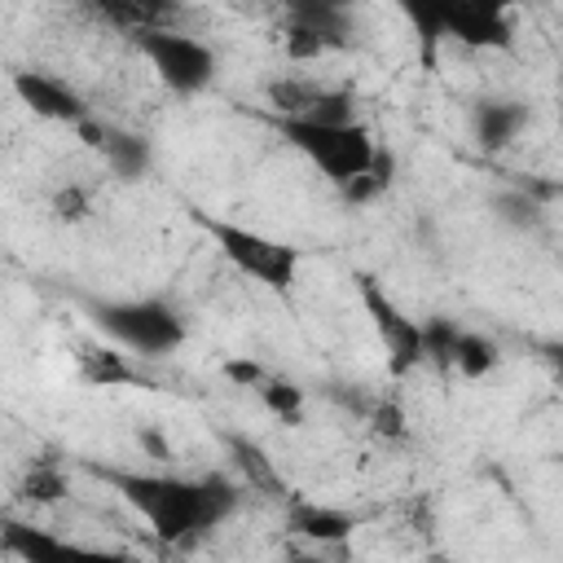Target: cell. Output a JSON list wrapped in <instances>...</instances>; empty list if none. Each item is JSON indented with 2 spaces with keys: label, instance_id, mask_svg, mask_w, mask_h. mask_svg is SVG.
Segmentation results:
<instances>
[{
  "label": "cell",
  "instance_id": "6da1fadb",
  "mask_svg": "<svg viewBox=\"0 0 563 563\" xmlns=\"http://www.w3.org/2000/svg\"><path fill=\"white\" fill-rule=\"evenodd\" d=\"M101 475L145 523L163 545H189L220 528L233 510L242 488L224 475H172V471H128V466H97Z\"/></svg>",
  "mask_w": 563,
  "mask_h": 563
},
{
  "label": "cell",
  "instance_id": "7a4b0ae2",
  "mask_svg": "<svg viewBox=\"0 0 563 563\" xmlns=\"http://www.w3.org/2000/svg\"><path fill=\"white\" fill-rule=\"evenodd\" d=\"M88 321L132 356H167L189 339L185 312L163 295H128V299H88Z\"/></svg>",
  "mask_w": 563,
  "mask_h": 563
},
{
  "label": "cell",
  "instance_id": "3957f363",
  "mask_svg": "<svg viewBox=\"0 0 563 563\" xmlns=\"http://www.w3.org/2000/svg\"><path fill=\"white\" fill-rule=\"evenodd\" d=\"M194 224L216 242V251L251 282L286 295L295 282H299V264H303V251L295 242H282V238H268L260 229H246L238 220H224V216H207V211H189Z\"/></svg>",
  "mask_w": 563,
  "mask_h": 563
},
{
  "label": "cell",
  "instance_id": "277c9868",
  "mask_svg": "<svg viewBox=\"0 0 563 563\" xmlns=\"http://www.w3.org/2000/svg\"><path fill=\"white\" fill-rule=\"evenodd\" d=\"M282 141L303 154L330 185H352L361 180L374 158H378V141L365 123H308V119H277Z\"/></svg>",
  "mask_w": 563,
  "mask_h": 563
},
{
  "label": "cell",
  "instance_id": "5b68a950",
  "mask_svg": "<svg viewBox=\"0 0 563 563\" xmlns=\"http://www.w3.org/2000/svg\"><path fill=\"white\" fill-rule=\"evenodd\" d=\"M409 22L427 44L453 40L462 48H510L515 44V13L488 0H449V4H409Z\"/></svg>",
  "mask_w": 563,
  "mask_h": 563
},
{
  "label": "cell",
  "instance_id": "8992f818",
  "mask_svg": "<svg viewBox=\"0 0 563 563\" xmlns=\"http://www.w3.org/2000/svg\"><path fill=\"white\" fill-rule=\"evenodd\" d=\"M136 53L150 62V70L158 75L163 88H172L176 97H198L216 84L220 75V57L207 40L176 31V26H150L132 35Z\"/></svg>",
  "mask_w": 563,
  "mask_h": 563
},
{
  "label": "cell",
  "instance_id": "52a82bcc",
  "mask_svg": "<svg viewBox=\"0 0 563 563\" xmlns=\"http://www.w3.org/2000/svg\"><path fill=\"white\" fill-rule=\"evenodd\" d=\"M356 295H361V308L369 312V325H374V334L383 343L387 374L391 378H409L413 369H422L427 365V356H422V321L409 317L374 273H356Z\"/></svg>",
  "mask_w": 563,
  "mask_h": 563
},
{
  "label": "cell",
  "instance_id": "ba28073f",
  "mask_svg": "<svg viewBox=\"0 0 563 563\" xmlns=\"http://www.w3.org/2000/svg\"><path fill=\"white\" fill-rule=\"evenodd\" d=\"M352 44V13L343 4H290L282 18V48L290 62H317Z\"/></svg>",
  "mask_w": 563,
  "mask_h": 563
},
{
  "label": "cell",
  "instance_id": "9c48e42d",
  "mask_svg": "<svg viewBox=\"0 0 563 563\" xmlns=\"http://www.w3.org/2000/svg\"><path fill=\"white\" fill-rule=\"evenodd\" d=\"M0 550H9L18 563H136L132 554L84 545V541L57 537V532L35 528V523H22V519H4L0 523Z\"/></svg>",
  "mask_w": 563,
  "mask_h": 563
},
{
  "label": "cell",
  "instance_id": "30bf717a",
  "mask_svg": "<svg viewBox=\"0 0 563 563\" xmlns=\"http://www.w3.org/2000/svg\"><path fill=\"white\" fill-rule=\"evenodd\" d=\"M9 88L13 97L35 114V119H48V123H66V128H79L92 119L88 101L79 97V88H70L62 75L53 70H40V66H18L9 70Z\"/></svg>",
  "mask_w": 563,
  "mask_h": 563
},
{
  "label": "cell",
  "instance_id": "8fae6325",
  "mask_svg": "<svg viewBox=\"0 0 563 563\" xmlns=\"http://www.w3.org/2000/svg\"><path fill=\"white\" fill-rule=\"evenodd\" d=\"M84 136V145H92L101 154V163L110 167L114 180H141L150 167H154V145L150 136L132 132V128H119V123H101L97 114L88 123L75 128Z\"/></svg>",
  "mask_w": 563,
  "mask_h": 563
},
{
  "label": "cell",
  "instance_id": "7c38bea8",
  "mask_svg": "<svg viewBox=\"0 0 563 563\" xmlns=\"http://www.w3.org/2000/svg\"><path fill=\"white\" fill-rule=\"evenodd\" d=\"M528 123H532V106L519 97H484L471 110V132H475L479 150H488V154L515 145L528 132Z\"/></svg>",
  "mask_w": 563,
  "mask_h": 563
},
{
  "label": "cell",
  "instance_id": "4fadbf2b",
  "mask_svg": "<svg viewBox=\"0 0 563 563\" xmlns=\"http://www.w3.org/2000/svg\"><path fill=\"white\" fill-rule=\"evenodd\" d=\"M290 528L317 545H339L356 532V515L339 510V506H321V501H295L290 506Z\"/></svg>",
  "mask_w": 563,
  "mask_h": 563
},
{
  "label": "cell",
  "instance_id": "5bb4252c",
  "mask_svg": "<svg viewBox=\"0 0 563 563\" xmlns=\"http://www.w3.org/2000/svg\"><path fill=\"white\" fill-rule=\"evenodd\" d=\"M501 365V347L479 334V330H457L453 339V352H449V374H462V378H488L493 369Z\"/></svg>",
  "mask_w": 563,
  "mask_h": 563
},
{
  "label": "cell",
  "instance_id": "9a60e30c",
  "mask_svg": "<svg viewBox=\"0 0 563 563\" xmlns=\"http://www.w3.org/2000/svg\"><path fill=\"white\" fill-rule=\"evenodd\" d=\"M79 378H84L88 387H123V383H136V369H132L128 352L79 347Z\"/></svg>",
  "mask_w": 563,
  "mask_h": 563
},
{
  "label": "cell",
  "instance_id": "2e32d148",
  "mask_svg": "<svg viewBox=\"0 0 563 563\" xmlns=\"http://www.w3.org/2000/svg\"><path fill=\"white\" fill-rule=\"evenodd\" d=\"M66 493H70V488H66L62 462H35V466L18 479V497L31 501V506H53V501H62Z\"/></svg>",
  "mask_w": 563,
  "mask_h": 563
},
{
  "label": "cell",
  "instance_id": "e0dca14e",
  "mask_svg": "<svg viewBox=\"0 0 563 563\" xmlns=\"http://www.w3.org/2000/svg\"><path fill=\"white\" fill-rule=\"evenodd\" d=\"M255 391H260V400H264L268 413L286 418V422H299V413H303V387H299V383L277 378V374H264V378L255 383Z\"/></svg>",
  "mask_w": 563,
  "mask_h": 563
},
{
  "label": "cell",
  "instance_id": "ac0fdd59",
  "mask_svg": "<svg viewBox=\"0 0 563 563\" xmlns=\"http://www.w3.org/2000/svg\"><path fill=\"white\" fill-rule=\"evenodd\" d=\"M97 207H92V189L88 185H62V189H53V216L62 220V224H84L88 216H92Z\"/></svg>",
  "mask_w": 563,
  "mask_h": 563
},
{
  "label": "cell",
  "instance_id": "d6986e66",
  "mask_svg": "<svg viewBox=\"0 0 563 563\" xmlns=\"http://www.w3.org/2000/svg\"><path fill=\"white\" fill-rule=\"evenodd\" d=\"M497 211H501L506 220L523 224V229H528V224L537 220V202H532L528 194H501V198H497Z\"/></svg>",
  "mask_w": 563,
  "mask_h": 563
},
{
  "label": "cell",
  "instance_id": "ffe728a7",
  "mask_svg": "<svg viewBox=\"0 0 563 563\" xmlns=\"http://www.w3.org/2000/svg\"><path fill=\"white\" fill-rule=\"evenodd\" d=\"M224 374H229L233 383H242V387H255V383L264 378V369H260L255 361H224Z\"/></svg>",
  "mask_w": 563,
  "mask_h": 563
},
{
  "label": "cell",
  "instance_id": "44dd1931",
  "mask_svg": "<svg viewBox=\"0 0 563 563\" xmlns=\"http://www.w3.org/2000/svg\"><path fill=\"white\" fill-rule=\"evenodd\" d=\"M374 422H378V431H387V435H405V418H400L396 405H378V409H374Z\"/></svg>",
  "mask_w": 563,
  "mask_h": 563
},
{
  "label": "cell",
  "instance_id": "7402d4cb",
  "mask_svg": "<svg viewBox=\"0 0 563 563\" xmlns=\"http://www.w3.org/2000/svg\"><path fill=\"white\" fill-rule=\"evenodd\" d=\"M286 563H325V559H317V554H290Z\"/></svg>",
  "mask_w": 563,
  "mask_h": 563
}]
</instances>
